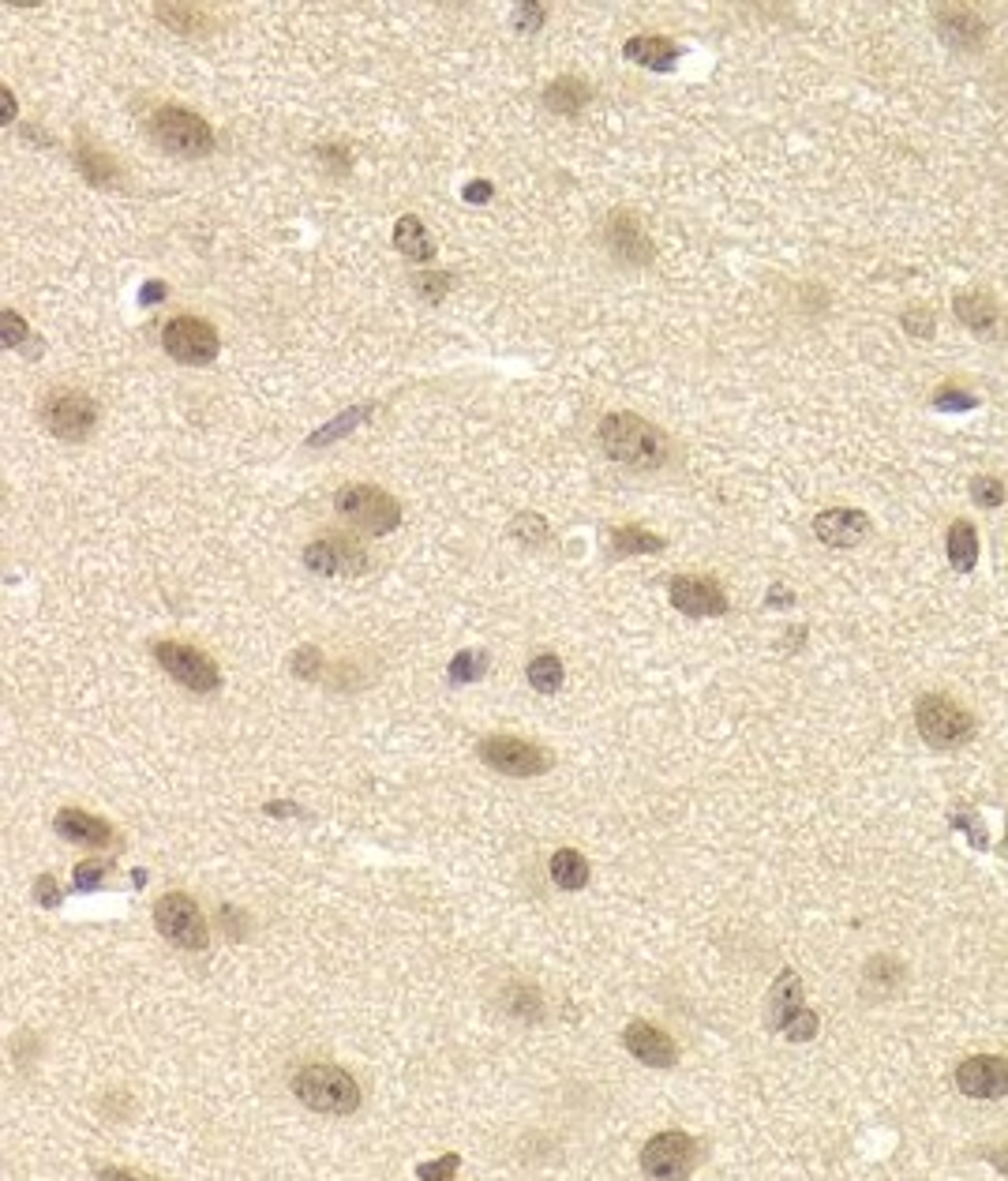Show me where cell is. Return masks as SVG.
I'll return each instance as SVG.
<instances>
[{
	"mask_svg": "<svg viewBox=\"0 0 1008 1181\" xmlns=\"http://www.w3.org/2000/svg\"><path fill=\"white\" fill-rule=\"evenodd\" d=\"M607 458H615L634 469H660L667 462V435L656 424L641 421L637 413H607L597 428Z\"/></svg>",
	"mask_w": 1008,
	"mask_h": 1181,
	"instance_id": "6da1fadb",
	"label": "cell"
},
{
	"mask_svg": "<svg viewBox=\"0 0 1008 1181\" xmlns=\"http://www.w3.org/2000/svg\"><path fill=\"white\" fill-rule=\"evenodd\" d=\"M866 979L877 986H896V979H900V964L892 960V956H873L870 964H866Z\"/></svg>",
	"mask_w": 1008,
	"mask_h": 1181,
	"instance_id": "ab89813d",
	"label": "cell"
},
{
	"mask_svg": "<svg viewBox=\"0 0 1008 1181\" xmlns=\"http://www.w3.org/2000/svg\"><path fill=\"white\" fill-rule=\"evenodd\" d=\"M623 53H627V60H634V64L653 68V71H675L679 57H683L675 41L660 38V34H637V38H630L627 46H623Z\"/></svg>",
	"mask_w": 1008,
	"mask_h": 1181,
	"instance_id": "ffe728a7",
	"label": "cell"
},
{
	"mask_svg": "<svg viewBox=\"0 0 1008 1181\" xmlns=\"http://www.w3.org/2000/svg\"><path fill=\"white\" fill-rule=\"evenodd\" d=\"M76 166H79V173L90 180V184H98V188H109L113 180L120 177L117 162H113L106 150L90 147V143H79V147H76Z\"/></svg>",
	"mask_w": 1008,
	"mask_h": 1181,
	"instance_id": "484cf974",
	"label": "cell"
},
{
	"mask_svg": "<svg viewBox=\"0 0 1008 1181\" xmlns=\"http://www.w3.org/2000/svg\"><path fill=\"white\" fill-rule=\"evenodd\" d=\"M780 1032L787 1035L791 1043H810L813 1035H817V1013H813V1009H803V1013H795L791 1020L783 1024Z\"/></svg>",
	"mask_w": 1008,
	"mask_h": 1181,
	"instance_id": "8d00e7d4",
	"label": "cell"
},
{
	"mask_svg": "<svg viewBox=\"0 0 1008 1181\" xmlns=\"http://www.w3.org/2000/svg\"><path fill=\"white\" fill-rule=\"evenodd\" d=\"M76 889L79 893H94V889H102L106 886V877H109V863H102V859H90V863H79L76 866Z\"/></svg>",
	"mask_w": 1008,
	"mask_h": 1181,
	"instance_id": "d6a6232c",
	"label": "cell"
},
{
	"mask_svg": "<svg viewBox=\"0 0 1008 1181\" xmlns=\"http://www.w3.org/2000/svg\"><path fill=\"white\" fill-rule=\"evenodd\" d=\"M304 563L315 574H368L372 555L353 537H323L304 548Z\"/></svg>",
	"mask_w": 1008,
	"mask_h": 1181,
	"instance_id": "7c38bea8",
	"label": "cell"
},
{
	"mask_svg": "<svg viewBox=\"0 0 1008 1181\" xmlns=\"http://www.w3.org/2000/svg\"><path fill=\"white\" fill-rule=\"evenodd\" d=\"M319 157H323L326 166L338 169V173H349V147H342V143H326V147H319Z\"/></svg>",
	"mask_w": 1008,
	"mask_h": 1181,
	"instance_id": "f6af8a7d",
	"label": "cell"
},
{
	"mask_svg": "<svg viewBox=\"0 0 1008 1181\" xmlns=\"http://www.w3.org/2000/svg\"><path fill=\"white\" fill-rule=\"evenodd\" d=\"M933 20H938V30L945 34V41H952L959 50H975L989 34V23L982 16H975L968 4H941L933 11Z\"/></svg>",
	"mask_w": 1008,
	"mask_h": 1181,
	"instance_id": "ac0fdd59",
	"label": "cell"
},
{
	"mask_svg": "<svg viewBox=\"0 0 1008 1181\" xmlns=\"http://www.w3.org/2000/svg\"><path fill=\"white\" fill-rule=\"evenodd\" d=\"M23 338H27V323L20 319V312L4 308V312H0V345H4V349H16Z\"/></svg>",
	"mask_w": 1008,
	"mask_h": 1181,
	"instance_id": "74e56055",
	"label": "cell"
},
{
	"mask_svg": "<svg viewBox=\"0 0 1008 1181\" xmlns=\"http://www.w3.org/2000/svg\"><path fill=\"white\" fill-rule=\"evenodd\" d=\"M507 1005H510V1013L529 1016V1020L532 1016H540V1009H544V1002H540V995L532 990V986H510Z\"/></svg>",
	"mask_w": 1008,
	"mask_h": 1181,
	"instance_id": "e575fe53",
	"label": "cell"
},
{
	"mask_svg": "<svg viewBox=\"0 0 1008 1181\" xmlns=\"http://www.w3.org/2000/svg\"><path fill=\"white\" fill-rule=\"evenodd\" d=\"M319 668H323V653L315 650V645H304V650H296L293 671L300 675V680L315 683V680H319Z\"/></svg>",
	"mask_w": 1008,
	"mask_h": 1181,
	"instance_id": "f35d334b",
	"label": "cell"
},
{
	"mask_svg": "<svg viewBox=\"0 0 1008 1181\" xmlns=\"http://www.w3.org/2000/svg\"><path fill=\"white\" fill-rule=\"evenodd\" d=\"M484 671H488V653L461 650L458 657L451 660V668H447V680H451L454 687H465V683H477Z\"/></svg>",
	"mask_w": 1008,
	"mask_h": 1181,
	"instance_id": "4dcf8cb0",
	"label": "cell"
},
{
	"mask_svg": "<svg viewBox=\"0 0 1008 1181\" xmlns=\"http://www.w3.org/2000/svg\"><path fill=\"white\" fill-rule=\"evenodd\" d=\"M933 405H938V409H975V405H979V398H975V394H963V391H956V386H941L938 391V398H933Z\"/></svg>",
	"mask_w": 1008,
	"mask_h": 1181,
	"instance_id": "b9f144b4",
	"label": "cell"
},
{
	"mask_svg": "<svg viewBox=\"0 0 1008 1181\" xmlns=\"http://www.w3.org/2000/svg\"><path fill=\"white\" fill-rule=\"evenodd\" d=\"M671 604L675 611L690 615V620H709V615H724L731 604H727V593L720 581L701 578V574H683V578L671 581Z\"/></svg>",
	"mask_w": 1008,
	"mask_h": 1181,
	"instance_id": "4fadbf2b",
	"label": "cell"
},
{
	"mask_svg": "<svg viewBox=\"0 0 1008 1181\" xmlns=\"http://www.w3.org/2000/svg\"><path fill=\"white\" fill-rule=\"evenodd\" d=\"M604 240L607 248H611V256L623 259V263H649L656 252L649 233L637 226V218L627 214V210H615V214L607 218Z\"/></svg>",
	"mask_w": 1008,
	"mask_h": 1181,
	"instance_id": "2e32d148",
	"label": "cell"
},
{
	"mask_svg": "<svg viewBox=\"0 0 1008 1181\" xmlns=\"http://www.w3.org/2000/svg\"><path fill=\"white\" fill-rule=\"evenodd\" d=\"M480 761L495 773H507V777H540L551 769V750L537 747L529 739L518 736H488L477 743Z\"/></svg>",
	"mask_w": 1008,
	"mask_h": 1181,
	"instance_id": "8992f818",
	"label": "cell"
},
{
	"mask_svg": "<svg viewBox=\"0 0 1008 1181\" xmlns=\"http://www.w3.org/2000/svg\"><path fill=\"white\" fill-rule=\"evenodd\" d=\"M57 833L64 840H71V844H90V847L113 844V826H109L106 817L87 814V810H79V807L60 810V814H57Z\"/></svg>",
	"mask_w": 1008,
	"mask_h": 1181,
	"instance_id": "d6986e66",
	"label": "cell"
},
{
	"mask_svg": "<svg viewBox=\"0 0 1008 1181\" xmlns=\"http://www.w3.org/2000/svg\"><path fill=\"white\" fill-rule=\"evenodd\" d=\"M803 983H799V975L791 972V968H783L780 979H776L773 986V1028L780 1032L783 1024L791 1020L795 1013H803Z\"/></svg>",
	"mask_w": 1008,
	"mask_h": 1181,
	"instance_id": "d4e9b609",
	"label": "cell"
},
{
	"mask_svg": "<svg viewBox=\"0 0 1008 1181\" xmlns=\"http://www.w3.org/2000/svg\"><path fill=\"white\" fill-rule=\"evenodd\" d=\"M368 409H372V405H361V409H345V413L338 416V421L326 424L323 432H315L312 439H308V443H312V447H323V443H334L338 435H349V432H353V428H356V424H361L364 416H368Z\"/></svg>",
	"mask_w": 1008,
	"mask_h": 1181,
	"instance_id": "1f68e13d",
	"label": "cell"
},
{
	"mask_svg": "<svg viewBox=\"0 0 1008 1181\" xmlns=\"http://www.w3.org/2000/svg\"><path fill=\"white\" fill-rule=\"evenodd\" d=\"M147 132L154 136V143L169 154L180 157H203L214 150V128L206 124L199 113L184 106H162L150 113Z\"/></svg>",
	"mask_w": 1008,
	"mask_h": 1181,
	"instance_id": "277c9868",
	"label": "cell"
},
{
	"mask_svg": "<svg viewBox=\"0 0 1008 1181\" xmlns=\"http://www.w3.org/2000/svg\"><path fill=\"white\" fill-rule=\"evenodd\" d=\"M162 349H166L173 361L180 365H210L222 349V338L206 319L199 315H177L169 319L166 330H162Z\"/></svg>",
	"mask_w": 1008,
	"mask_h": 1181,
	"instance_id": "9c48e42d",
	"label": "cell"
},
{
	"mask_svg": "<svg viewBox=\"0 0 1008 1181\" xmlns=\"http://www.w3.org/2000/svg\"><path fill=\"white\" fill-rule=\"evenodd\" d=\"M525 675H529V683L540 694H555L563 687V660L555 653H537L529 660V668H525Z\"/></svg>",
	"mask_w": 1008,
	"mask_h": 1181,
	"instance_id": "f546056e",
	"label": "cell"
},
{
	"mask_svg": "<svg viewBox=\"0 0 1008 1181\" xmlns=\"http://www.w3.org/2000/svg\"><path fill=\"white\" fill-rule=\"evenodd\" d=\"M903 330L915 338H930L933 335V312L930 308H911V312H903Z\"/></svg>",
	"mask_w": 1008,
	"mask_h": 1181,
	"instance_id": "7bdbcfd3",
	"label": "cell"
},
{
	"mask_svg": "<svg viewBox=\"0 0 1008 1181\" xmlns=\"http://www.w3.org/2000/svg\"><path fill=\"white\" fill-rule=\"evenodd\" d=\"M154 660L180 683V687L196 690V694H210L222 687V671L203 650L188 645V641H157Z\"/></svg>",
	"mask_w": 1008,
	"mask_h": 1181,
	"instance_id": "ba28073f",
	"label": "cell"
},
{
	"mask_svg": "<svg viewBox=\"0 0 1008 1181\" xmlns=\"http://www.w3.org/2000/svg\"><path fill=\"white\" fill-rule=\"evenodd\" d=\"M334 511L345 525L372 532V537H386L402 525V502L375 484H345L342 492L334 495Z\"/></svg>",
	"mask_w": 1008,
	"mask_h": 1181,
	"instance_id": "7a4b0ae2",
	"label": "cell"
},
{
	"mask_svg": "<svg viewBox=\"0 0 1008 1181\" xmlns=\"http://www.w3.org/2000/svg\"><path fill=\"white\" fill-rule=\"evenodd\" d=\"M412 282H416V289H421V293L428 296V300H439V296L454 286V278H451V275H416V278H412Z\"/></svg>",
	"mask_w": 1008,
	"mask_h": 1181,
	"instance_id": "ee69618b",
	"label": "cell"
},
{
	"mask_svg": "<svg viewBox=\"0 0 1008 1181\" xmlns=\"http://www.w3.org/2000/svg\"><path fill=\"white\" fill-rule=\"evenodd\" d=\"M154 926L166 942L180 945L188 953H203L210 934H206V919L199 904L188 893H166L154 904Z\"/></svg>",
	"mask_w": 1008,
	"mask_h": 1181,
	"instance_id": "52a82bcc",
	"label": "cell"
},
{
	"mask_svg": "<svg viewBox=\"0 0 1008 1181\" xmlns=\"http://www.w3.org/2000/svg\"><path fill=\"white\" fill-rule=\"evenodd\" d=\"M623 1043H627V1050L634 1054L637 1062L653 1065V1069H671V1065L679 1062L675 1039H671L664 1028H656V1024H645V1020L627 1024V1032H623Z\"/></svg>",
	"mask_w": 1008,
	"mask_h": 1181,
	"instance_id": "9a60e30c",
	"label": "cell"
},
{
	"mask_svg": "<svg viewBox=\"0 0 1008 1181\" xmlns=\"http://www.w3.org/2000/svg\"><path fill=\"white\" fill-rule=\"evenodd\" d=\"M34 889H38V904H41V908L60 904V886H57V877L41 874L38 882H34Z\"/></svg>",
	"mask_w": 1008,
	"mask_h": 1181,
	"instance_id": "bcb514c9",
	"label": "cell"
},
{
	"mask_svg": "<svg viewBox=\"0 0 1008 1181\" xmlns=\"http://www.w3.org/2000/svg\"><path fill=\"white\" fill-rule=\"evenodd\" d=\"M971 499L979 507H1001L1005 502V484L998 477H975L971 481Z\"/></svg>",
	"mask_w": 1008,
	"mask_h": 1181,
	"instance_id": "d590c367",
	"label": "cell"
},
{
	"mask_svg": "<svg viewBox=\"0 0 1008 1181\" xmlns=\"http://www.w3.org/2000/svg\"><path fill=\"white\" fill-rule=\"evenodd\" d=\"M813 532L829 548H852L870 532V518L862 511H852V507H832V511H822L813 518Z\"/></svg>",
	"mask_w": 1008,
	"mask_h": 1181,
	"instance_id": "e0dca14e",
	"label": "cell"
},
{
	"mask_svg": "<svg viewBox=\"0 0 1008 1181\" xmlns=\"http://www.w3.org/2000/svg\"><path fill=\"white\" fill-rule=\"evenodd\" d=\"M588 102H593V87H588L585 79L578 76H558L548 83V90H544V106L551 109V113H578V109H585Z\"/></svg>",
	"mask_w": 1008,
	"mask_h": 1181,
	"instance_id": "44dd1931",
	"label": "cell"
},
{
	"mask_svg": "<svg viewBox=\"0 0 1008 1181\" xmlns=\"http://www.w3.org/2000/svg\"><path fill=\"white\" fill-rule=\"evenodd\" d=\"M394 248H398L405 259H416V263L435 259V240H431L428 226H424L416 214L398 218V226H394Z\"/></svg>",
	"mask_w": 1008,
	"mask_h": 1181,
	"instance_id": "7402d4cb",
	"label": "cell"
},
{
	"mask_svg": "<svg viewBox=\"0 0 1008 1181\" xmlns=\"http://www.w3.org/2000/svg\"><path fill=\"white\" fill-rule=\"evenodd\" d=\"M952 308H956L959 319H963L971 330H979V335H986L989 326L998 323V305H993L989 293H959Z\"/></svg>",
	"mask_w": 1008,
	"mask_h": 1181,
	"instance_id": "4316f807",
	"label": "cell"
},
{
	"mask_svg": "<svg viewBox=\"0 0 1008 1181\" xmlns=\"http://www.w3.org/2000/svg\"><path fill=\"white\" fill-rule=\"evenodd\" d=\"M293 1095L319 1114H353L361 1106V1088L338 1065H304L293 1076Z\"/></svg>",
	"mask_w": 1008,
	"mask_h": 1181,
	"instance_id": "3957f363",
	"label": "cell"
},
{
	"mask_svg": "<svg viewBox=\"0 0 1008 1181\" xmlns=\"http://www.w3.org/2000/svg\"><path fill=\"white\" fill-rule=\"evenodd\" d=\"M945 551H949V563L959 574L975 571V563H979V532H975V525L963 522V518L952 522L949 537H945Z\"/></svg>",
	"mask_w": 1008,
	"mask_h": 1181,
	"instance_id": "cb8c5ba5",
	"label": "cell"
},
{
	"mask_svg": "<svg viewBox=\"0 0 1008 1181\" xmlns=\"http://www.w3.org/2000/svg\"><path fill=\"white\" fill-rule=\"evenodd\" d=\"M959 1092L971 1099H1001L1008 1092V1062L998 1054H979L956 1069Z\"/></svg>",
	"mask_w": 1008,
	"mask_h": 1181,
	"instance_id": "5bb4252c",
	"label": "cell"
},
{
	"mask_svg": "<svg viewBox=\"0 0 1008 1181\" xmlns=\"http://www.w3.org/2000/svg\"><path fill=\"white\" fill-rule=\"evenodd\" d=\"M588 874H593V866H588V859L581 856L578 847H558L555 856H551V882H555L558 889L578 893V889L588 886Z\"/></svg>",
	"mask_w": 1008,
	"mask_h": 1181,
	"instance_id": "603a6c76",
	"label": "cell"
},
{
	"mask_svg": "<svg viewBox=\"0 0 1008 1181\" xmlns=\"http://www.w3.org/2000/svg\"><path fill=\"white\" fill-rule=\"evenodd\" d=\"M41 421H46V428H50L57 439H64V443H79V439H87V435L94 432V424H98V405L90 402L87 394L60 391V394H50V398H46V405H41Z\"/></svg>",
	"mask_w": 1008,
	"mask_h": 1181,
	"instance_id": "30bf717a",
	"label": "cell"
},
{
	"mask_svg": "<svg viewBox=\"0 0 1008 1181\" xmlns=\"http://www.w3.org/2000/svg\"><path fill=\"white\" fill-rule=\"evenodd\" d=\"M266 814H278V817H289V814H300V810L293 807V803H266Z\"/></svg>",
	"mask_w": 1008,
	"mask_h": 1181,
	"instance_id": "f907efd6",
	"label": "cell"
},
{
	"mask_svg": "<svg viewBox=\"0 0 1008 1181\" xmlns=\"http://www.w3.org/2000/svg\"><path fill=\"white\" fill-rule=\"evenodd\" d=\"M915 728L933 747H959L975 736V717L945 694H926L915 701Z\"/></svg>",
	"mask_w": 1008,
	"mask_h": 1181,
	"instance_id": "5b68a950",
	"label": "cell"
},
{
	"mask_svg": "<svg viewBox=\"0 0 1008 1181\" xmlns=\"http://www.w3.org/2000/svg\"><path fill=\"white\" fill-rule=\"evenodd\" d=\"M510 532H514L518 541H525V544H544V541H548V522H544V518H537V514H521V518H514V522H510Z\"/></svg>",
	"mask_w": 1008,
	"mask_h": 1181,
	"instance_id": "836d02e7",
	"label": "cell"
},
{
	"mask_svg": "<svg viewBox=\"0 0 1008 1181\" xmlns=\"http://www.w3.org/2000/svg\"><path fill=\"white\" fill-rule=\"evenodd\" d=\"M154 11L157 20H166V27L177 30V34H203L206 23H210V16L196 4H157Z\"/></svg>",
	"mask_w": 1008,
	"mask_h": 1181,
	"instance_id": "83f0119b",
	"label": "cell"
},
{
	"mask_svg": "<svg viewBox=\"0 0 1008 1181\" xmlns=\"http://www.w3.org/2000/svg\"><path fill=\"white\" fill-rule=\"evenodd\" d=\"M544 20V4H521L518 8V30H532Z\"/></svg>",
	"mask_w": 1008,
	"mask_h": 1181,
	"instance_id": "7dc6e473",
	"label": "cell"
},
{
	"mask_svg": "<svg viewBox=\"0 0 1008 1181\" xmlns=\"http://www.w3.org/2000/svg\"><path fill=\"white\" fill-rule=\"evenodd\" d=\"M458 1155H442V1159H431L424 1162V1166H416V1178L421 1181H442V1178H454L458 1174Z\"/></svg>",
	"mask_w": 1008,
	"mask_h": 1181,
	"instance_id": "60d3db41",
	"label": "cell"
},
{
	"mask_svg": "<svg viewBox=\"0 0 1008 1181\" xmlns=\"http://www.w3.org/2000/svg\"><path fill=\"white\" fill-rule=\"evenodd\" d=\"M611 548H615V555H645V551L664 548V541L641 525H623V529H611Z\"/></svg>",
	"mask_w": 1008,
	"mask_h": 1181,
	"instance_id": "f1b7e54d",
	"label": "cell"
},
{
	"mask_svg": "<svg viewBox=\"0 0 1008 1181\" xmlns=\"http://www.w3.org/2000/svg\"><path fill=\"white\" fill-rule=\"evenodd\" d=\"M0 94H4V124H11V120H16V98H11L8 87L0 90Z\"/></svg>",
	"mask_w": 1008,
	"mask_h": 1181,
	"instance_id": "816d5d0a",
	"label": "cell"
},
{
	"mask_svg": "<svg viewBox=\"0 0 1008 1181\" xmlns=\"http://www.w3.org/2000/svg\"><path fill=\"white\" fill-rule=\"evenodd\" d=\"M491 196H495V188H491L488 180H472V184H465V199H469V203H488Z\"/></svg>",
	"mask_w": 1008,
	"mask_h": 1181,
	"instance_id": "c3c4849f",
	"label": "cell"
},
{
	"mask_svg": "<svg viewBox=\"0 0 1008 1181\" xmlns=\"http://www.w3.org/2000/svg\"><path fill=\"white\" fill-rule=\"evenodd\" d=\"M697 1162V1141L679 1129L656 1132L653 1141L641 1148V1171L649 1178H683L694 1171Z\"/></svg>",
	"mask_w": 1008,
	"mask_h": 1181,
	"instance_id": "8fae6325",
	"label": "cell"
},
{
	"mask_svg": "<svg viewBox=\"0 0 1008 1181\" xmlns=\"http://www.w3.org/2000/svg\"><path fill=\"white\" fill-rule=\"evenodd\" d=\"M166 296V286L162 282H150V286H143V305H157Z\"/></svg>",
	"mask_w": 1008,
	"mask_h": 1181,
	"instance_id": "681fc988",
	"label": "cell"
}]
</instances>
